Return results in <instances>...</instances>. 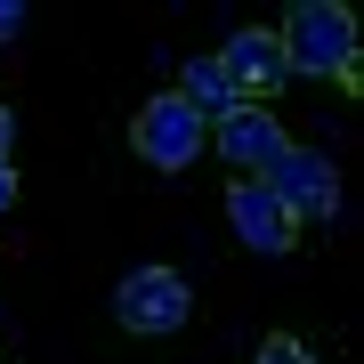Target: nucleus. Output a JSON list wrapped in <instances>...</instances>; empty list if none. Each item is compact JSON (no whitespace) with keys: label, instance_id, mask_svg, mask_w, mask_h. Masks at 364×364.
<instances>
[{"label":"nucleus","instance_id":"1","mask_svg":"<svg viewBox=\"0 0 364 364\" xmlns=\"http://www.w3.org/2000/svg\"><path fill=\"white\" fill-rule=\"evenodd\" d=\"M284 41V65L308 73V81H332V90H356V65H364V41H356V16L340 0H299V9L275 25Z\"/></svg>","mask_w":364,"mask_h":364},{"label":"nucleus","instance_id":"2","mask_svg":"<svg viewBox=\"0 0 364 364\" xmlns=\"http://www.w3.org/2000/svg\"><path fill=\"white\" fill-rule=\"evenodd\" d=\"M186 316H195V291H186L178 267H130L114 284V324L138 332V340H170Z\"/></svg>","mask_w":364,"mask_h":364},{"label":"nucleus","instance_id":"3","mask_svg":"<svg viewBox=\"0 0 364 364\" xmlns=\"http://www.w3.org/2000/svg\"><path fill=\"white\" fill-rule=\"evenodd\" d=\"M259 186L284 203V219H291V227H324L332 210H340V170L316 154V146H284V154H275V170H267Z\"/></svg>","mask_w":364,"mask_h":364},{"label":"nucleus","instance_id":"4","mask_svg":"<svg viewBox=\"0 0 364 364\" xmlns=\"http://www.w3.org/2000/svg\"><path fill=\"white\" fill-rule=\"evenodd\" d=\"M130 146H138V162H154V170H195V154L210 146V130L186 114V97H178V90H162V97H146V105H138Z\"/></svg>","mask_w":364,"mask_h":364},{"label":"nucleus","instance_id":"5","mask_svg":"<svg viewBox=\"0 0 364 364\" xmlns=\"http://www.w3.org/2000/svg\"><path fill=\"white\" fill-rule=\"evenodd\" d=\"M284 122H275V105H235L227 122H210V154L235 162V178H267L275 154H284Z\"/></svg>","mask_w":364,"mask_h":364},{"label":"nucleus","instance_id":"6","mask_svg":"<svg viewBox=\"0 0 364 364\" xmlns=\"http://www.w3.org/2000/svg\"><path fill=\"white\" fill-rule=\"evenodd\" d=\"M219 65H227V81H235V90H243V105H275V97H284V81H291L275 25H243V33H227Z\"/></svg>","mask_w":364,"mask_h":364},{"label":"nucleus","instance_id":"7","mask_svg":"<svg viewBox=\"0 0 364 364\" xmlns=\"http://www.w3.org/2000/svg\"><path fill=\"white\" fill-rule=\"evenodd\" d=\"M227 219H235V235H243L259 259H284V251L299 243V227L284 219V203H275L259 178H235V186H227Z\"/></svg>","mask_w":364,"mask_h":364},{"label":"nucleus","instance_id":"8","mask_svg":"<svg viewBox=\"0 0 364 364\" xmlns=\"http://www.w3.org/2000/svg\"><path fill=\"white\" fill-rule=\"evenodd\" d=\"M178 97H186V114H195L203 130H210V122H227L235 105H243V90L227 81L219 57H195V65H186V81H178Z\"/></svg>","mask_w":364,"mask_h":364},{"label":"nucleus","instance_id":"9","mask_svg":"<svg viewBox=\"0 0 364 364\" xmlns=\"http://www.w3.org/2000/svg\"><path fill=\"white\" fill-rule=\"evenodd\" d=\"M259 364H316V356H308V340H291V332H267V340H259Z\"/></svg>","mask_w":364,"mask_h":364},{"label":"nucleus","instance_id":"10","mask_svg":"<svg viewBox=\"0 0 364 364\" xmlns=\"http://www.w3.org/2000/svg\"><path fill=\"white\" fill-rule=\"evenodd\" d=\"M9 210H16V170L0 162V219H9Z\"/></svg>","mask_w":364,"mask_h":364},{"label":"nucleus","instance_id":"11","mask_svg":"<svg viewBox=\"0 0 364 364\" xmlns=\"http://www.w3.org/2000/svg\"><path fill=\"white\" fill-rule=\"evenodd\" d=\"M16 25H25V9H16V0H0V41H9Z\"/></svg>","mask_w":364,"mask_h":364},{"label":"nucleus","instance_id":"12","mask_svg":"<svg viewBox=\"0 0 364 364\" xmlns=\"http://www.w3.org/2000/svg\"><path fill=\"white\" fill-rule=\"evenodd\" d=\"M9 146H16V114L0 105V162H9Z\"/></svg>","mask_w":364,"mask_h":364}]
</instances>
